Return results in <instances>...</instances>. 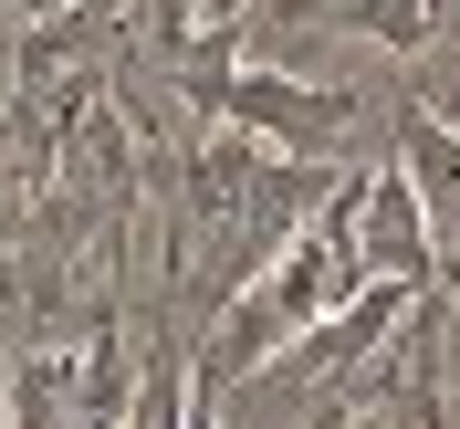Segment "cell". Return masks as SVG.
Returning a JSON list of instances; mask_svg holds the SVG:
<instances>
[{"mask_svg":"<svg viewBox=\"0 0 460 429\" xmlns=\"http://www.w3.org/2000/svg\"><path fill=\"white\" fill-rule=\"evenodd\" d=\"M387 137H398V157H387V168L419 189L429 241H439V252H460V126H439L429 105H408V94H398V126H387Z\"/></svg>","mask_w":460,"mask_h":429,"instance_id":"cell-2","label":"cell"},{"mask_svg":"<svg viewBox=\"0 0 460 429\" xmlns=\"http://www.w3.org/2000/svg\"><path fill=\"white\" fill-rule=\"evenodd\" d=\"M63 11H84V0H0V22H22V31L31 22H63Z\"/></svg>","mask_w":460,"mask_h":429,"instance_id":"cell-4","label":"cell"},{"mask_svg":"<svg viewBox=\"0 0 460 429\" xmlns=\"http://www.w3.org/2000/svg\"><path fill=\"white\" fill-rule=\"evenodd\" d=\"M356 252H367L376 283H408V293H439V241H429V210L398 168H367V220H356Z\"/></svg>","mask_w":460,"mask_h":429,"instance_id":"cell-1","label":"cell"},{"mask_svg":"<svg viewBox=\"0 0 460 429\" xmlns=\"http://www.w3.org/2000/svg\"><path fill=\"white\" fill-rule=\"evenodd\" d=\"M0 94H11V63H0Z\"/></svg>","mask_w":460,"mask_h":429,"instance_id":"cell-7","label":"cell"},{"mask_svg":"<svg viewBox=\"0 0 460 429\" xmlns=\"http://www.w3.org/2000/svg\"><path fill=\"white\" fill-rule=\"evenodd\" d=\"M178 429H220V388H199V367H189V419Z\"/></svg>","mask_w":460,"mask_h":429,"instance_id":"cell-5","label":"cell"},{"mask_svg":"<svg viewBox=\"0 0 460 429\" xmlns=\"http://www.w3.org/2000/svg\"><path fill=\"white\" fill-rule=\"evenodd\" d=\"M439 304L460 315V252H439Z\"/></svg>","mask_w":460,"mask_h":429,"instance_id":"cell-6","label":"cell"},{"mask_svg":"<svg viewBox=\"0 0 460 429\" xmlns=\"http://www.w3.org/2000/svg\"><path fill=\"white\" fill-rule=\"evenodd\" d=\"M0 408H11V429H84V345H11Z\"/></svg>","mask_w":460,"mask_h":429,"instance_id":"cell-3","label":"cell"}]
</instances>
